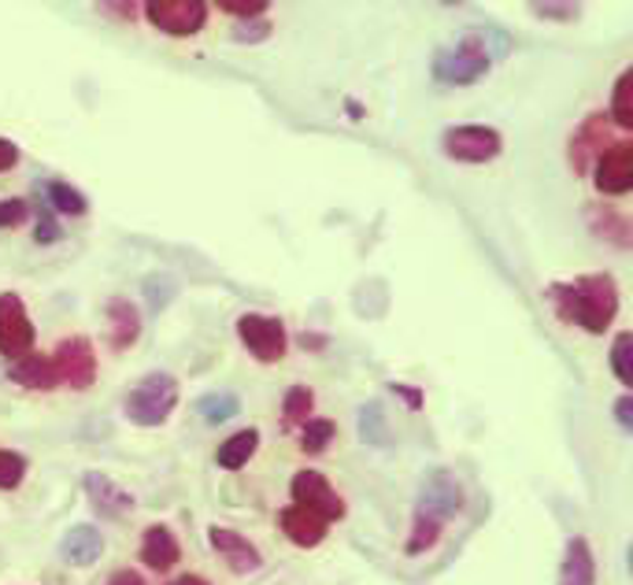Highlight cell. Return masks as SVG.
I'll list each match as a JSON object with an SVG mask.
<instances>
[{"instance_id":"37","label":"cell","mask_w":633,"mask_h":585,"mask_svg":"<svg viewBox=\"0 0 633 585\" xmlns=\"http://www.w3.org/2000/svg\"><path fill=\"white\" fill-rule=\"evenodd\" d=\"M15 164H19V148L8 142V137H0V175L12 171Z\"/></svg>"},{"instance_id":"13","label":"cell","mask_w":633,"mask_h":585,"mask_svg":"<svg viewBox=\"0 0 633 585\" xmlns=\"http://www.w3.org/2000/svg\"><path fill=\"white\" fill-rule=\"evenodd\" d=\"M207 541H212V549L219 552V556L226 560V567H230L234 574H252L260 571V552H256V544L249 538H241V533L234 530H223V527H212L207 530Z\"/></svg>"},{"instance_id":"14","label":"cell","mask_w":633,"mask_h":585,"mask_svg":"<svg viewBox=\"0 0 633 585\" xmlns=\"http://www.w3.org/2000/svg\"><path fill=\"white\" fill-rule=\"evenodd\" d=\"M104 552V538L97 527H89V522H82V527H71L64 533V541H59V556H64V563H71V567H93L97 560H101Z\"/></svg>"},{"instance_id":"3","label":"cell","mask_w":633,"mask_h":585,"mask_svg":"<svg viewBox=\"0 0 633 585\" xmlns=\"http://www.w3.org/2000/svg\"><path fill=\"white\" fill-rule=\"evenodd\" d=\"M174 404H178V382L171 379V374L152 371V374H145L131 393H126L123 412L134 426H163L167 419H171Z\"/></svg>"},{"instance_id":"16","label":"cell","mask_w":633,"mask_h":585,"mask_svg":"<svg viewBox=\"0 0 633 585\" xmlns=\"http://www.w3.org/2000/svg\"><path fill=\"white\" fill-rule=\"evenodd\" d=\"M86 493H89V504H93L97 511H101V519H118V515H126L134 508V497L126 490H118V485L108 479V474H86Z\"/></svg>"},{"instance_id":"28","label":"cell","mask_w":633,"mask_h":585,"mask_svg":"<svg viewBox=\"0 0 633 585\" xmlns=\"http://www.w3.org/2000/svg\"><path fill=\"white\" fill-rule=\"evenodd\" d=\"M441 530H444V522L427 519V515H415V530H411V541H408L411 556H419V552L433 549V544H438V538H441Z\"/></svg>"},{"instance_id":"24","label":"cell","mask_w":633,"mask_h":585,"mask_svg":"<svg viewBox=\"0 0 633 585\" xmlns=\"http://www.w3.org/2000/svg\"><path fill=\"white\" fill-rule=\"evenodd\" d=\"M338 438V426L334 419H308L304 423V434H301V449L308 455H319L330 449V441Z\"/></svg>"},{"instance_id":"22","label":"cell","mask_w":633,"mask_h":585,"mask_svg":"<svg viewBox=\"0 0 633 585\" xmlns=\"http://www.w3.org/2000/svg\"><path fill=\"white\" fill-rule=\"evenodd\" d=\"M45 204L53 207V212H59V215H86L89 212V201L82 196V190L59 182V178L45 182Z\"/></svg>"},{"instance_id":"26","label":"cell","mask_w":633,"mask_h":585,"mask_svg":"<svg viewBox=\"0 0 633 585\" xmlns=\"http://www.w3.org/2000/svg\"><path fill=\"white\" fill-rule=\"evenodd\" d=\"M312 404H315V393L308 390V385H293V390L285 393V401H282V408H285V423H290V426H296V423H308Z\"/></svg>"},{"instance_id":"30","label":"cell","mask_w":633,"mask_h":585,"mask_svg":"<svg viewBox=\"0 0 633 585\" xmlns=\"http://www.w3.org/2000/svg\"><path fill=\"white\" fill-rule=\"evenodd\" d=\"M360 434H363V441L385 445V423H382L378 404H368V408L360 412Z\"/></svg>"},{"instance_id":"33","label":"cell","mask_w":633,"mask_h":585,"mask_svg":"<svg viewBox=\"0 0 633 585\" xmlns=\"http://www.w3.org/2000/svg\"><path fill=\"white\" fill-rule=\"evenodd\" d=\"M271 34V23L267 19H245V23L234 26V42H263V37Z\"/></svg>"},{"instance_id":"21","label":"cell","mask_w":633,"mask_h":585,"mask_svg":"<svg viewBox=\"0 0 633 585\" xmlns=\"http://www.w3.org/2000/svg\"><path fill=\"white\" fill-rule=\"evenodd\" d=\"M256 449H260V434H256V430H237L234 438H226L219 445L215 460H219V468H226V471H241L245 463L256 455Z\"/></svg>"},{"instance_id":"4","label":"cell","mask_w":633,"mask_h":585,"mask_svg":"<svg viewBox=\"0 0 633 585\" xmlns=\"http://www.w3.org/2000/svg\"><path fill=\"white\" fill-rule=\"evenodd\" d=\"M441 148H444V156H452V160L486 164L500 156L504 137H500V131H493V126L467 123V126H449V131L441 134Z\"/></svg>"},{"instance_id":"23","label":"cell","mask_w":633,"mask_h":585,"mask_svg":"<svg viewBox=\"0 0 633 585\" xmlns=\"http://www.w3.org/2000/svg\"><path fill=\"white\" fill-rule=\"evenodd\" d=\"M237 412H241V401H237L234 393H204L201 401H196V415H201L204 423H212V426L234 419Z\"/></svg>"},{"instance_id":"19","label":"cell","mask_w":633,"mask_h":585,"mask_svg":"<svg viewBox=\"0 0 633 585\" xmlns=\"http://www.w3.org/2000/svg\"><path fill=\"white\" fill-rule=\"evenodd\" d=\"M8 379L15 385H23V390H56L59 385L53 356H37V352H26L23 360H15Z\"/></svg>"},{"instance_id":"6","label":"cell","mask_w":633,"mask_h":585,"mask_svg":"<svg viewBox=\"0 0 633 585\" xmlns=\"http://www.w3.org/2000/svg\"><path fill=\"white\" fill-rule=\"evenodd\" d=\"M148 23L163 34L190 37L207 23V4L204 0H148L145 4Z\"/></svg>"},{"instance_id":"7","label":"cell","mask_w":633,"mask_h":585,"mask_svg":"<svg viewBox=\"0 0 633 585\" xmlns=\"http://www.w3.org/2000/svg\"><path fill=\"white\" fill-rule=\"evenodd\" d=\"M56 379L59 385H71V390H89L97 379V352L89 345V337H67L56 345L53 352Z\"/></svg>"},{"instance_id":"17","label":"cell","mask_w":633,"mask_h":585,"mask_svg":"<svg viewBox=\"0 0 633 585\" xmlns=\"http://www.w3.org/2000/svg\"><path fill=\"white\" fill-rule=\"evenodd\" d=\"M137 337H142V312L123 296L108 301V341H112V349H131Z\"/></svg>"},{"instance_id":"27","label":"cell","mask_w":633,"mask_h":585,"mask_svg":"<svg viewBox=\"0 0 633 585\" xmlns=\"http://www.w3.org/2000/svg\"><path fill=\"white\" fill-rule=\"evenodd\" d=\"M611 371L622 385H633V334H619L611 345Z\"/></svg>"},{"instance_id":"35","label":"cell","mask_w":633,"mask_h":585,"mask_svg":"<svg viewBox=\"0 0 633 585\" xmlns=\"http://www.w3.org/2000/svg\"><path fill=\"white\" fill-rule=\"evenodd\" d=\"M26 220V201H0V226H19Z\"/></svg>"},{"instance_id":"15","label":"cell","mask_w":633,"mask_h":585,"mask_svg":"<svg viewBox=\"0 0 633 585\" xmlns=\"http://www.w3.org/2000/svg\"><path fill=\"white\" fill-rule=\"evenodd\" d=\"M279 527L285 538L293 544H301V549H315V544L326 538V530H330L326 519H319V515L308 508H301V504H290V508L279 515Z\"/></svg>"},{"instance_id":"38","label":"cell","mask_w":633,"mask_h":585,"mask_svg":"<svg viewBox=\"0 0 633 585\" xmlns=\"http://www.w3.org/2000/svg\"><path fill=\"white\" fill-rule=\"evenodd\" d=\"M108 585H148L137 571H115L112 578H108Z\"/></svg>"},{"instance_id":"5","label":"cell","mask_w":633,"mask_h":585,"mask_svg":"<svg viewBox=\"0 0 633 585\" xmlns=\"http://www.w3.org/2000/svg\"><path fill=\"white\" fill-rule=\"evenodd\" d=\"M237 337H241V345L260 363H279L285 356V345H290L282 319H274V315H256V312L237 319Z\"/></svg>"},{"instance_id":"39","label":"cell","mask_w":633,"mask_h":585,"mask_svg":"<svg viewBox=\"0 0 633 585\" xmlns=\"http://www.w3.org/2000/svg\"><path fill=\"white\" fill-rule=\"evenodd\" d=\"M171 585H212L207 578H201V574H182L178 582H171Z\"/></svg>"},{"instance_id":"25","label":"cell","mask_w":633,"mask_h":585,"mask_svg":"<svg viewBox=\"0 0 633 585\" xmlns=\"http://www.w3.org/2000/svg\"><path fill=\"white\" fill-rule=\"evenodd\" d=\"M630 86H633V71H622L619 82H615V97H611V119L630 131L633 126V101H630Z\"/></svg>"},{"instance_id":"32","label":"cell","mask_w":633,"mask_h":585,"mask_svg":"<svg viewBox=\"0 0 633 585\" xmlns=\"http://www.w3.org/2000/svg\"><path fill=\"white\" fill-rule=\"evenodd\" d=\"M64 237V230H59V223L53 220V212H48V204H42V212H37V230H34V241L37 245H53Z\"/></svg>"},{"instance_id":"18","label":"cell","mask_w":633,"mask_h":585,"mask_svg":"<svg viewBox=\"0 0 633 585\" xmlns=\"http://www.w3.org/2000/svg\"><path fill=\"white\" fill-rule=\"evenodd\" d=\"M556 585H597V560H592V549H589L586 538L567 541Z\"/></svg>"},{"instance_id":"20","label":"cell","mask_w":633,"mask_h":585,"mask_svg":"<svg viewBox=\"0 0 633 585\" xmlns=\"http://www.w3.org/2000/svg\"><path fill=\"white\" fill-rule=\"evenodd\" d=\"M178 556H182V549H178L174 533L167 527H148L145 538H142V563L152 571H171Z\"/></svg>"},{"instance_id":"29","label":"cell","mask_w":633,"mask_h":585,"mask_svg":"<svg viewBox=\"0 0 633 585\" xmlns=\"http://www.w3.org/2000/svg\"><path fill=\"white\" fill-rule=\"evenodd\" d=\"M26 455L12 452V449H0V490H19L26 479Z\"/></svg>"},{"instance_id":"9","label":"cell","mask_w":633,"mask_h":585,"mask_svg":"<svg viewBox=\"0 0 633 585\" xmlns=\"http://www.w3.org/2000/svg\"><path fill=\"white\" fill-rule=\"evenodd\" d=\"M293 504L315 511L326 522L344 519V500L338 497V490H334V485L326 482L319 471H301V474H296V479H293Z\"/></svg>"},{"instance_id":"11","label":"cell","mask_w":633,"mask_h":585,"mask_svg":"<svg viewBox=\"0 0 633 585\" xmlns=\"http://www.w3.org/2000/svg\"><path fill=\"white\" fill-rule=\"evenodd\" d=\"M592 182H597V190L608 196L630 193L633 190V145L619 142V145L604 148V153L597 156V175H592Z\"/></svg>"},{"instance_id":"1","label":"cell","mask_w":633,"mask_h":585,"mask_svg":"<svg viewBox=\"0 0 633 585\" xmlns=\"http://www.w3.org/2000/svg\"><path fill=\"white\" fill-rule=\"evenodd\" d=\"M545 296L563 323H578L589 334H604L619 315V290L611 274H581L575 282L549 285Z\"/></svg>"},{"instance_id":"2","label":"cell","mask_w":633,"mask_h":585,"mask_svg":"<svg viewBox=\"0 0 633 585\" xmlns=\"http://www.w3.org/2000/svg\"><path fill=\"white\" fill-rule=\"evenodd\" d=\"M500 30H467V34L460 37L456 45H444L433 53V78H438L441 86H474L478 78L489 75L493 67V48L489 42H497Z\"/></svg>"},{"instance_id":"12","label":"cell","mask_w":633,"mask_h":585,"mask_svg":"<svg viewBox=\"0 0 633 585\" xmlns=\"http://www.w3.org/2000/svg\"><path fill=\"white\" fill-rule=\"evenodd\" d=\"M611 137H608V119L604 115H589L586 123L578 126V134L570 137V167L575 175H586L589 164H597V156L604 153Z\"/></svg>"},{"instance_id":"10","label":"cell","mask_w":633,"mask_h":585,"mask_svg":"<svg viewBox=\"0 0 633 585\" xmlns=\"http://www.w3.org/2000/svg\"><path fill=\"white\" fill-rule=\"evenodd\" d=\"M460 508H463V485L452 479L449 471H433L430 479L422 482L419 508H415V515H427V519L449 522Z\"/></svg>"},{"instance_id":"36","label":"cell","mask_w":633,"mask_h":585,"mask_svg":"<svg viewBox=\"0 0 633 585\" xmlns=\"http://www.w3.org/2000/svg\"><path fill=\"white\" fill-rule=\"evenodd\" d=\"M615 419H619L622 430L633 434V401H630V396H619V401H615Z\"/></svg>"},{"instance_id":"34","label":"cell","mask_w":633,"mask_h":585,"mask_svg":"<svg viewBox=\"0 0 633 585\" xmlns=\"http://www.w3.org/2000/svg\"><path fill=\"white\" fill-rule=\"evenodd\" d=\"M533 15L541 19H556V23H575L581 15L578 4H533Z\"/></svg>"},{"instance_id":"31","label":"cell","mask_w":633,"mask_h":585,"mask_svg":"<svg viewBox=\"0 0 633 585\" xmlns=\"http://www.w3.org/2000/svg\"><path fill=\"white\" fill-rule=\"evenodd\" d=\"M219 12H230L245 23V19H263L267 0H219Z\"/></svg>"},{"instance_id":"8","label":"cell","mask_w":633,"mask_h":585,"mask_svg":"<svg viewBox=\"0 0 633 585\" xmlns=\"http://www.w3.org/2000/svg\"><path fill=\"white\" fill-rule=\"evenodd\" d=\"M34 349V323L26 315V304L15 293H0V356H23Z\"/></svg>"}]
</instances>
